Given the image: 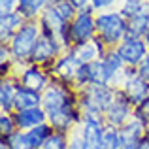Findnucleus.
<instances>
[{
  "label": "nucleus",
  "mask_w": 149,
  "mask_h": 149,
  "mask_svg": "<svg viewBox=\"0 0 149 149\" xmlns=\"http://www.w3.org/2000/svg\"><path fill=\"white\" fill-rule=\"evenodd\" d=\"M13 119H15V125H17V130L26 132L30 128L38 127V125L47 123V113H45V109L42 106H38V108L13 111Z\"/></svg>",
  "instance_id": "f8f14e48"
},
{
  "label": "nucleus",
  "mask_w": 149,
  "mask_h": 149,
  "mask_svg": "<svg viewBox=\"0 0 149 149\" xmlns=\"http://www.w3.org/2000/svg\"><path fill=\"white\" fill-rule=\"evenodd\" d=\"M134 106L130 104V100L125 96V93L121 89H117L115 93V100L109 106V109L104 115V123L108 127H115V128H123L128 121L134 117Z\"/></svg>",
  "instance_id": "0eeeda50"
},
{
  "label": "nucleus",
  "mask_w": 149,
  "mask_h": 149,
  "mask_svg": "<svg viewBox=\"0 0 149 149\" xmlns=\"http://www.w3.org/2000/svg\"><path fill=\"white\" fill-rule=\"evenodd\" d=\"M47 4V0H17V11L23 17H34Z\"/></svg>",
  "instance_id": "412c9836"
},
{
  "label": "nucleus",
  "mask_w": 149,
  "mask_h": 149,
  "mask_svg": "<svg viewBox=\"0 0 149 149\" xmlns=\"http://www.w3.org/2000/svg\"><path fill=\"white\" fill-rule=\"evenodd\" d=\"M17 130V125H15L13 113H2L0 115V132H2V138L13 134Z\"/></svg>",
  "instance_id": "393cba45"
},
{
  "label": "nucleus",
  "mask_w": 149,
  "mask_h": 149,
  "mask_svg": "<svg viewBox=\"0 0 149 149\" xmlns=\"http://www.w3.org/2000/svg\"><path fill=\"white\" fill-rule=\"evenodd\" d=\"M19 85H23V87H26V89H32V91H38V93H44L45 89L49 87L47 76H45L38 66L26 68L25 72L21 74V83Z\"/></svg>",
  "instance_id": "2eb2a0df"
},
{
  "label": "nucleus",
  "mask_w": 149,
  "mask_h": 149,
  "mask_svg": "<svg viewBox=\"0 0 149 149\" xmlns=\"http://www.w3.org/2000/svg\"><path fill=\"white\" fill-rule=\"evenodd\" d=\"M53 8L66 23H70L72 19H76L74 17V15H76V6H74L70 0H57V2L53 4Z\"/></svg>",
  "instance_id": "5701e85b"
},
{
  "label": "nucleus",
  "mask_w": 149,
  "mask_h": 149,
  "mask_svg": "<svg viewBox=\"0 0 149 149\" xmlns=\"http://www.w3.org/2000/svg\"><path fill=\"white\" fill-rule=\"evenodd\" d=\"M104 45L106 44L100 40V38H93L91 42L74 45V47L70 49V53L77 58L79 64H91V62H95V61H100V58L106 55Z\"/></svg>",
  "instance_id": "9b49d317"
},
{
  "label": "nucleus",
  "mask_w": 149,
  "mask_h": 149,
  "mask_svg": "<svg viewBox=\"0 0 149 149\" xmlns=\"http://www.w3.org/2000/svg\"><path fill=\"white\" fill-rule=\"evenodd\" d=\"M0 26H2V29H0V38H2V42L11 40V38L15 36V32L23 26V15L19 13V11H6V13H2Z\"/></svg>",
  "instance_id": "f3484780"
},
{
  "label": "nucleus",
  "mask_w": 149,
  "mask_h": 149,
  "mask_svg": "<svg viewBox=\"0 0 149 149\" xmlns=\"http://www.w3.org/2000/svg\"><path fill=\"white\" fill-rule=\"evenodd\" d=\"M42 106V93L26 89L23 85H17V93H15V102H13V111H21V109H30Z\"/></svg>",
  "instance_id": "4468645a"
},
{
  "label": "nucleus",
  "mask_w": 149,
  "mask_h": 149,
  "mask_svg": "<svg viewBox=\"0 0 149 149\" xmlns=\"http://www.w3.org/2000/svg\"><path fill=\"white\" fill-rule=\"evenodd\" d=\"M113 2H117V0H91V4H93V8H95V10L108 8V6H111Z\"/></svg>",
  "instance_id": "cd10ccee"
},
{
  "label": "nucleus",
  "mask_w": 149,
  "mask_h": 149,
  "mask_svg": "<svg viewBox=\"0 0 149 149\" xmlns=\"http://www.w3.org/2000/svg\"><path fill=\"white\" fill-rule=\"evenodd\" d=\"M42 34L40 25L36 23H25L10 40V51L15 61H30L34 47L38 44V38Z\"/></svg>",
  "instance_id": "7ed1b4c3"
},
{
  "label": "nucleus",
  "mask_w": 149,
  "mask_h": 149,
  "mask_svg": "<svg viewBox=\"0 0 149 149\" xmlns=\"http://www.w3.org/2000/svg\"><path fill=\"white\" fill-rule=\"evenodd\" d=\"M55 132V128L51 127L49 123H44V125H38V127L30 128V130L23 132L25 134V147L29 149H42L47 138Z\"/></svg>",
  "instance_id": "dca6fc26"
},
{
  "label": "nucleus",
  "mask_w": 149,
  "mask_h": 149,
  "mask_svg": "<svg viewBox=\"0 0 149 149\" xmlns=\"http://www.w3.org/2000/svg\"><path fill=\"white\" fill-rule=\"evenodd\" d=\"M121 149H143V146H142V140H136V142H123Z\"/></svg>",
  "instance_id": "c756f323"
},
{
  "label": "nucleus",
  "mask_w": 149,
  "mask_h": 149,
  "mask_svg": "<svg viewBox=\"0 0 149 149\" xmlns=\"http://www.w3.org/2000/svg\"><path fill=\"white\" fill-rule=\"evenodd\" d=\"M95 32H96V19L93 17L91 10H81L70 25L72 44L79 45L85 44V42H91L95 38Z\"/></svg>",
  "instance_id": "1a4fd4ad"
},
{
  "label": "nucleus",
  "mask_w": 149,
  "mask_h": 149,
  "mask_svg": "<svg viewBox=\"0 0 149 149\" xmlns=\"http://www.w3.org/2000/svg\"><path fill=\"white\" fill-rule=\"evenodd\" d=\"M96 34L106 45H119L127 38V19L119 11L96 15Z\"/></svg>",
  "instance_id": "f03ea898"
},
{
  "label": "nucleus",
  "mask_w": 149,
  "mask_h": 149,
  "mask_svg": "<svg viewBox=\"0 0 149 149\" xmlns=\"http://www.w3.org/2000/svg\"><path fill=\"white\" fill-rule=\"evenodd\" d=\"M0 149H13V147L8 143V140H6V138H2V140H0Z\"/></svg>",
  "instance_id": "2f4dec72"
},
{
  "label": "nucleus",
  "mask_w": 149,
  "mask_h": 149,
  "mask_svg": "<svg viewBox=\"0 0 149 149\" xmlns=\"http://www.w3.org/2000/svg\"><path fill=\"white\" fill-rule=\"evenodd\" d=\"M68 149H83V143H81V136L77 130H74L70 134V143H68Z\"/></svg>",
  "instance_id": "a878e982"
},
{
  "label": "nucleus",
  "mask_w": 149,
  "mask_h": 149,
  "mask_svg": "<svg viewBox=\"0 0 149 149\" xmlns=\"http://www.w3.org/2000/svg\"><path fill=\"white\" fill-rule=\"evenodd\" d=\"M143 11H149V8H146V2H143V0H125L121 13L128 19L136 13H143Z\"/></svg>",
  "instance_id": "b1692460"
},
{
  "label": "nucleus",
  "mask_w": 149,
  "mask_h": 149,
  "mask_svg": "<svg viewBox=\"0 0 149 149\" xmlns=\"http://www.w3.org/2000/svg\"><path fill=\"white\" fill-rule=\"evenodd\" d=\"M21 149H29V147H21Z\"/></svg>",
  "instance_id": "f704fd0d"
},
{
  "label": "nucleus",
  "mask_w": 149,
  "mask_h": 149,
  "mask_svg": "<svg viewBox=\"0 0 149 149\" xmlns=\"http://www.w3.org/2000/svg\"><path fill=\"white\" fill-rule=\"evenodd\" d=\"M15 93H17V87L10 79H2V85H0V108H2V113H13Z\"/></svg>",
  "instance_id": "6ab92c4d"
},
{
  "label": "nucleus",
  "mask_w": 149,
  "mask_h": 149,
  "mask_svg": "<svg viewBox=\"0 0 149 149\" xmlns=\"http://www.w3.org/2000/svg\"><path fill=\"white\" fill-rule=\"evenodd\" d=\"M115 93L117 89L109 87V85H89V87H85L83 96L79 100L81 115L104 117L109 106L115 100Z\"/></svg>",
  "instance_id": "f257e3e1"
},
{
  "label": "nucleus",
  "mask_w": 149,
  "mask_h": 149,
  "mask_svg": "<svg viewBox=\"0 0 149 149\" xmlns=\"http://www.w3.org/2000/svg\"><path fill=\"white\" fill-rule=\"evenodd\" d=\"M79 66L81 64L77 62V58L68 51L64 57H58V61L55 62V66H53V72H55V76H57L58 79H62V81L68 83V81H76Z\"/></svg>",
  "instance_id": "ddd939ff"
},
{
  "label": "nucleus",
  "mask_w": 149,
  "mask_h": 149,
  "mask_svg": "<svg viewBox=\"0 0 149 149\" xmlns=\"http://www.w3.org/2000/svg\"><path fill=\"white\" fill-rule=\"evenodd\" d=\"M115 51L119 53V57L123 58L125 66L136 68V66H140L147 58L149 45L146 44V40H143V38H128L127 36L115 47Z\"/></svg>",
  "instance_id": "6e6552de"
},
{
  "label": "nucleus",
  "mask_w": 149,
  "mask_h": 149,
  "mask_svg": "<svg viewBox=\"0 0 149 149\" xmlns=\"http://www.w3.org/2000/svg\"><path fill=\"white\" fill-rule=\"evenodd\" d=\"M138 76L149 83V62H147V61H143L142 64L138 66Z\"/></svg>",
  "instance_id": "bb28decb"
},
{
  "label": "nucleus",
  "mask_w": 149,
  "mask_h": 149,
  "mask_svg": "<svg viewBox=\"0 0 149 149\" xmlns=\"http://www.w3.org/2000/svg\"><path fill=\"white\" fill-rule=\"evenodd\" d=\"M106 130L104 117L98 115H83L79 125V136L83 149H102V136Z\"/></svg>",
  "instance_id": "423d86ee"
},
{
  "label": "nucleus",
  "mask_w": 149,
  "mask_h": 149,
  "mask_svg": "<svg viewBox=\"0 0 149 149\" xmlns=\"http://www.w3.org/2000/svg\"><path fill=\"white\" fill-rule=\"evenodd\" d=\"M15 6H17V0H2V13H6V11H13Z\"/></svg>",
  "instance_id": "c85d7f7f"
},
{
  "label": "nucleus",
  "mask_w": 149,
  "mask_h": 149,
  "mask_svg": "<svg viewBox=\"0 0 149 149\" xmlns=\"http://www.w3.org/2000/svg\"><path fill=\"white\" fill-rule=\"evenodd\" d=\"M143 40H146V44L149 45V29H147V32H146V36H143Z\"/></svg>",
  "instance_id": "473e14b6"
},
{
  "label": "nucleus",
  "mask_w": 149,
  "mask_h": 149,
  "mask_svg": "<svg viewBox=\"0 0 149 149\" xmlns=\"http://www.w3.org/2000/svg\"><path fill=\"white\" fill-rule=\"evenodd\" d=\"M121 91L125 93L130 104L134 108L142 106L149 98V83L138 76V70H125L123 81H121Z\"/></svg>",
  "instance_id": "39448f33"
},
{
  "label": "nucleus",
  "mask_w": 149,
  "mask_h": 149,
  "mask_svg": "<svg viewBox=\"0 0 149 149\" xmlns=\"http://www.w3.org/2000/svg\"><path fill=\"white\" fill-rule=\"evenodd\" d=\"M61 49H62L61 42L51 32L42 29V34H40V38H38V44H36V47H34L32 57H30V62H34V64L49 62V61H53L55 57H58Z\"/></svg>",
  "instance_id": "9d476101"
},
{
  "label": "nucleus",
  "mask_w": 149,
  "mask_h": 149,
  "mask_svg": "<svg viewBox=\"0 0 149 149\" xmlns=\"http://www.w3.org/2000/svg\"><path fill=\"white\" fill-rule=\"evenodd\" d=\"M121 147H123L121 130L115 127H108L106 125L104 136H102V149H121Z\"/></svg>",
  "instance_id": "aec40b11"
},
{
  "label": "nucleus",
  "mask_w": 149,
  "mask_h": 149,
  "mask_svg": "<svg viewBox=\"0 0 149 149\" xmlns=\"http://www.w3.org/2000/svg\"><path fill=\"white\" fill-rule=\"evenodd\" d=\"M149 29V11L136 13L127 19V36L128 38H143Z\"/></svg>",
  "instance_id": "a211bd4d"
},
{
  "label": "nucleus",
  "mask_w": 149,
  "mask_h": 149,
  "mask_svg": "<svg viewBox=\"0 0 149 149\" xmlns=\"http://www.w3.org/2000/svg\"><path fill=\"white\" fill-rule=\"evenodd\" d=\"M146 61H147V62H149V53H147V58H146Z\"/></svg>",
  "instance_id": "72a5a7b5"
},
{
  "label": "nucleus",
  "mask_w": 149,
  "mask_h": 149,
  "mask_svg": "<svg viewBox=\"0 0 149 149\" xmlns=\"http://www.w3.org/2000/svg\"><path fill=\"white\" fill-rule=\"evenodd\" d=\"M42 108L45 109L47 117H51L61 111H66L70 108H76V102H74V96L68 87L58 85V83H51L42 93Z\"/></svg>",
  "instance_id": "20e7f679"
},
{
  "label": "nucleus",
  "mask_w": 149,
  "mask_h": 149,
  "mask_svg": "<svg viewBox=\"0 0 149 149\" xmlns=\"http://www.w3.org/2000/svg\"><path fill=\"white\" fill-rule=\"evenodd\" d=\"M70 2H72L76 8H79V10H85V6L89 4V0H70Z\"/></svg>",
  "instance_id": "7c9ffc66"
},
{
  "label": "nucleus",
  "mask_w": 149,
  "mask_h": 149,
  "mask_svg": "<svg viewBox=\"0 0 149 149\" xmlns=\"http://www.w3.org/2000/svg\"><path fill=\"white\" fill-rule=\"evenodd\" d=\"M68 143H70V132L55 130L47 138V142L42 146V149H68Z\"/></svg>",
  "instance_id": "4be33fe9"
}]
</instances>
